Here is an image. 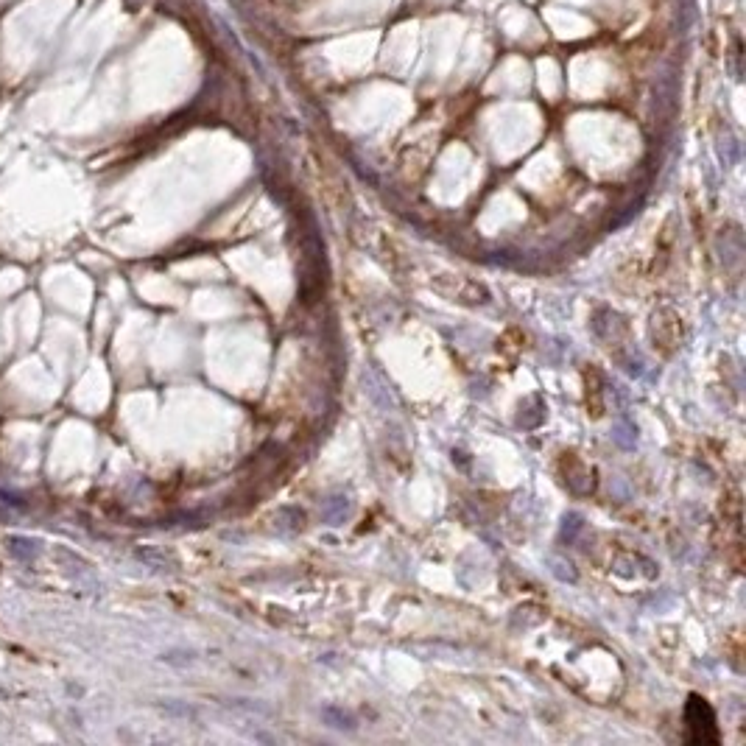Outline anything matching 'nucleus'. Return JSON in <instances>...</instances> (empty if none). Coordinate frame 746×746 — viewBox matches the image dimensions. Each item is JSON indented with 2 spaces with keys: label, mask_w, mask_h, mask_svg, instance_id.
<instances>
[{
  "label": "nucleus",
  "mask_w": 746,
  "mask_h": 746,
  "mask_svg": "<svg viewBox=\"0 0 746 746\" xmlns=\"http://www.w3.org/2000/svg\"><path fill=\"white\" fill-rule=\"evenodd\" d=\"M322 716H325V721H330V727H339V730H355L353 716L341 713V710H336V707H325V710H322Z\"/></svg>",
  "instance_id": "obj_2"
},
{
  "label": "nucleus",
  "mask_w": 746,
  "mask_h": 746,
  "mask_svg": "<svg viewBox=\"0 0 746 746\" xmlns=\"http://www.w3.org/2000/svg\"><path fill=\"white\" fill-rule=\"evenodd\" d=\"M9 551L20 562H34L42 554V545L31 537H9Z\"/></svg>",
  "instance_id": "obj_1"
}]
</instances>
